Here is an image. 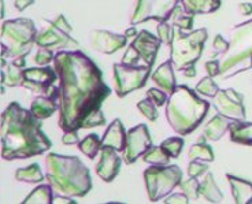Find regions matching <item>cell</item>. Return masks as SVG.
I'll list each match as a JSON object with an SVG mask.
<instances>
[{"label":"cell","instance_id":"obj_1","mask_svg":"<svg viewBox=\"0 0 252 204\" xmlns=\"http://www.w3.org/2000/svg\"><path fill=\"white\" fill-rule=\"evenodd\" d=\"M54 69L59 77V128L66 133L104 125L101 104L111 89L100 69L80 50L58 52Z\"/></svg>","mask_w":252,"mask_h":204},{"label":"cell","instance_id":"obj_2","mask_svg":"<svg viewBox=\"0 0 252 204\" xmlns=\"http://www.w3.org/2000/svg\"><path fill=\"white\" fill-rule=\"evenodd\" d=\"M1 158L6 160L28 159L52 146L41 130L40 119L17 102L10 103L1 114Z\"/></svg>","mask_w":252,"mask_h":204},{"label":"cell","instance_id":"obj_3","mask_svg":"<svg viewBox=\"0 0 252 204\" xmlns=\"http://www.w3.org/2000/svg\"><path fill=\"white\" fill-rule=\"evenodd\" d=\"M45 177L59 193L70 198H82L91 191L92 181L89 170L76 156L50 153L45 158Z\"/></svg>","mask_w":252,"mask_h":204},{"label":"cell","instance_id":"obj_4","mask_svg":"<svg viewBox=\"0 0 252 204\" xmlns=\"http://www.w3.org/2000/svg\"><path fill=\"white\" fill-rule=\"evenodd\" d=\"M210 103L199 97L187 85H177L166 104V118L171 129L180 136L192 133L206 118Z\"/></svg>","mask_w":252,"mask_h":204},{"label":"cell","instance_id":"obj_5","mask_svg":"<svg viewBox=\"0 0 252 204\" xmlns=\"http://www.w3.org/2000/svg\"><path fill=\"white\" fill-rule=\"evenodd\" d=\"M220 77L225 81L252 69V19L230 30L229 48L220 59Z\"/></svg>","mask_w":252,"mask_h":204},{"label":"cell","instance_id":"obj_6","mask_svg":"<svg viewBox=\"0 0 252 204\" xmlns=\"http://www.w3.org/2000/svg\"><path fill=\"white\" fill-rule=\"evenodd\" d=\"M173 40H171L170 59L174 69L184 71L190 66H195L202 55L203 47L208 37L207 29L202 28L199 30L184 33L180 28L173 26Z\"/></svg>","mask_w":252,"mask_h":204},{"label":"cell","instance_id":"obj_7","mask_svg":"<svg viewBox=\"0 0 252 204\" xmlns=\"http://www.w3.org/2000/svg\"><path fill=\"white\" fill-rule=\"evenodd\" d=\"M36 38L37 29L32 19L4 21L1 26V45L7 48L6 58H10L11 60L15 58H25L36 44Z\"/></svg>","mask_w":252,"mask_h":204},{"label":"cell","instance_id":"obj_8","mask_svg":"<svg viewBox=\"0 0 252 204\" xmlns=\"http://www.w3.org/2000/svg\"><path fill=\"white\" fill-rule=\"evenodd\" d=\"M183 179V172L176 165L155 166L151 165L144 172V184L148 199L151 202H158L169 196L171 192L180 186Z\"/></svg>","mask_w":252,"mask_h":204},{"label":"cell","instance_id":"obj_9","mask_svg":"<svg viewBox=\"0 0 252 204\" xmlns=\"http://www.w3.org/2000/svg\"><path fill=\"white\" fill-rule=\"evenodd\" d=\"M151 74V66H130V64H114V90L118 97L129 95L130 92L143 88Z\"/></svg>","mask_w":252,"mask_h":204},{"label":"cell","instance_id":"obj_10","mask_svg":"<svg viewBox=\"0 0 252 204\" xmlns=\"http://www.w3.org/2000/svg\"><path fill=\"white\" fill-rule=\"evenodd\" d=\"M180 0H137L136 8L130 17V24L137 25L150 19L163 22L171 18V14L178 6Z\"/></svg>","mask_w":252,"mask_h":204},{"label":"cell","instance_id":"obj_11","mask_svg":"<svg viewBox=\"0 0 252 204\" xmlns=\"http://www.w3.org/2000/svg\"><path fill=\"white\" fill-rule=\"evenodd\" d=\"M57 70L48 66L26 69L22 70V87L38 95L50 96L57 88L54 85V81H57Z\"/></svg>","mask_w":252,"mask_h":204},{"label":"cell","instance_id":"obj_12","mask_svg":"<svg viewBox=\"0 0 252 204\" xmlns=\"http://www.w3.org/2000/svg\"><path fill=\"white\" fill-rule=\"evenodd\" d=\"M151 147L152 140L148 128L144 123H140L126 133V147L122 151V160L126 165H132Z\"/></svg>","mask_w":252,"mask_h":204},{"label":"cell","instance_id":"obj_13","mask_svg":"<svg viewBox=\"0 0 252 204\" xmlns=\"http://www.w3.org/2000/svg\"><path fill=\"white\" fill-rule=\"evenodd\" d=\"M213 106L222 114L233 119V121H244L246 119V109L244 99L234 89H222L213 97Z\"/></svg>","mask_w":252,"mask_h":204},{"label":"cell","instance_id":"obj_14","mask_svg":"<svg viewBox=\"0 0 252 204\" xmlns=\"http://www.w3.org/2000/svg\"><path fill=\"white\" fill-rule=\"evenodd\" d=\"M47 28L41 33H38L36 38V44L38 47H45V48H67V51H76L80 48V44L74 38L69 36V33L63 32L59 29L54 21H44Z\"/></svg>","mask_w":252,"mask_h":204},{"label":"cell","instance_id":"obj_15","mask_svg":"<svg viewBox=\"0 0 252 204\" xmlns=\"http://www.w3.org/2000/svg\"><path fill=\"white\" fill-rule=\"evenodd\" d=\"M127 37L125 34H115L107 30H94L91 33V45L96 51L103 54H114L120 48L125 47Z\"/></svg>","mask_w":252,"mask_h":204},{"label":"cell","instance_id":"obj_16","mask_svg":"<svg viewBox=\"0 0 252 204\" xmlns=\"http://www.w3.org/2000/svg\"><path fill=\"white\" fill-rule=\"evenodd\" d=\"M122 159L117 155V151L110 147L101 148L100 160L96 165V174L104 182H113L114 178L118 175Z\"/></svg>","mask_w":252,"mask_h":204},{"label":"cell","instance_id":"obj_17","mask_svg":"<svg viewBox=\"0 0 252 204\" xmlns=\"http://www.w3.org/2000/svg\"><path fill=\"white\" fill-rule=\"evenodd\" d=\"M160 44H162L160 38L155 37L154 34L147 30H141L132 41V45L140 54L141 60L144 62V64H148L151 67L155 62V58H157Z\"/></svg>","mask_w":252,"mask_h":204},{"label":"cell","instance_id":"obj_18","mask_svg":"<svg viewBox=\"0 0 252 204\" xmlns=\"http://www.w3.org/2000/svg\"><path fill=\"white\" fill-rule=\"evenodd\" d=\"M57 110H59V87L50 96H38L32 102L31 111L40 121L50 118Z\"/></svg>","mask_w":252,"mask_h":204},{"label":"cell","instance_id":"obj_19","mask_svg":"<svg viewBox=\"0 0 252 204\" xmlns=\"http://www.w3.org/2000/svg\"><path fill=\"white\" fill-rule=\"evenodd\" d=\"M173 62L167 60L162 63L157 70L152 73V81L157 85L158 88H160L162 90H164L166 93L171 95L174 89L177 88L176 84V77H174V69H173Z\"/></svg>","mask_w":252,"mask_h":204},{"label":"cell","instance_id":"obj_20","mask_svg":"<svg viewBox=\"0 0 252 204\" xmlns=\"http://www.w3.org/2000/svg\"><path fill=\"white\" fill-rule=\"evenodd\" d=\"M103 147H110L117 152H122L126 147V133L124 125L120 119H114L111 125H108L106 133L101 139Z\"/></svg>","mask_w":252,"mask_h":204},{"label":"cell","instance_id":"obj_21","mask_svg":"<svg viewBox=\"0 0 252 204\" xmlns=\"http://www.w3.org/2000/svg\"><path fill=\"white\" fill-rule=\"evenodd\" d=\"M226 178L230 184L232 196L234 203L237 204H251L252 203V184L246 179L237 178L232 174H226Z\"/></svg>","mask_w":252,"mask_h":204},{"label":"cell","instance_id":"obj_22","mask_svg":"<svg viewBox=\"0 0 252 204\" xmlns=\"http://www.w3.org/2000/svg\"><path fill=\"white\" fill-rule=\"evenodd\" d=\"M232 123H233V119H230V118H227V117L222 114H217L206 125V128L203 130V134L207 137V140L218 141L230 129Z\"/></svg>","mask_w":252,"mask_h":204},{"label":"cell","instance_id":"obj_23","mask_svg":"<svg viewBox=\"0 0 252 204\" xmlns=\"http://www.w3.org/2000/svg\"><path fill=\"white\" fill-rule=\"evenodd\" d=\"M230 141L243 144V146H252V122L233 121L229 129Z\"/></svg>","mask_w":252,"mask_h":204},{"label":"cell","instance_id":"obj_24","mask_svg":"<svg viewBox=\"0 0 252 204\" xmlns=\"http://www.w3.org/2000/svg\"><path fill=\"white\" fill-rule=\"evenodd\" d=\"M183 8L189 14H210L220 7V0H180Z\"/></svg>","mask_w":252,"mask_h":204},{"label":"cell","instance_id":"obj_25","mask_svg":"<svg viewBox=\"0 0 252 204\" xmlns=\"http://www.w3.org/2000/svg\"><path fill=\"white\" fill-rule=\"evenodd\" d=\"M200 196H203L210 203H220L223 200V193L215 184L214 175L211 172L206 173L204 178L200 182Z\"/></svg>","mask_w":252,"mask_h":204},{"label":"cell","instance_id":"obj_26","mask_svg":"<svg viewBox=\"0 0 252 204\" xmlns=\"http://www.w3.org/2000/svg\"><path fill=\"white\" fill-rule=\"evenodd\" d=\"M15 179L25 184H37L44 179V174L37 163H33L28 167H21L15 172Z\"/></svg>","mask_w":252,"mask_h":204},{"label":"cell","instance_id":"obj_27","mask_svg":"<svg viewBox=\"0 0 252 204\" xmlns=\"http://www.w3.org/2000/svg\"><path fill=\"white\" fill-rule=\"evenodd\" d=\"M77 146H78V149H80L87 158H89V159L96 158V155L100 152V149L103 148L101 139L97 134L94 133L89 134L85 139L80 140V143H78Z\"/></svg>","mask_w":252,"mask_h":204},{"label":"cell","instance_id":"obj_28","mask_svg":"<svg viewBox=\"0 0 252 204\" xmlns=\"http://www.w3.org/2000/svg\"><path fill=\"white\" fill-rule=\"evenodd\" d=\"M24 204H51L54 203L52 196V186L51 185H40L34 191L29 193L26 199L22 202Z\"/></svg>","mask_w":252,"mask_h":204},{"label":"cell","instance_id":"obj_29","mask_svg":"<svg viewBox=\"0 0 252 204\" xmlns=\"http://www.w3.org/2000/svg\"><path fill=\"white\" fill-rule=\"evenodd\" d=\"M189 160H203V162H213L214 152L206 141H197L193 144L188 152Z\"/></svg>","mask_w":252,"mask_h":204},{"label":"cell","instance_id":"obj_30","mask_svg":"<svg viewBox=\"0 0 252 204\" xmlns=\"http://www.w3.org/2000/svg\"><path fill=\"white\" fill-rule=\"evenodd\" d=\"M171 19H173V26L180 28L184 32H192V29H193V19H195L193 14L187 13L184 8H180V7L177 6L174 13L171 14Z\"/></svg>","mask_w":252,"mask_h":204},{"label":"cell","instance_id":"obj_31","mask_svg":"<svg viewBox=\"0 0 252 204\" xmlns=\"http://www.w3.org/2000/svg\"><path fill=\"white\" fill-rule=\"evenodd\" d=\"M141 158H143V160H144L145 163H148V165H155V166H163V165H167L169 160L171 159L170 156L160 148V146H159V147H154V146H152Z\"/></svg>","mask_w":252,"mask_h":204},{"label":"cell","instance_id":"obj_32","mask_svg":"<svg viewBox=\"0 0 252 204\" xmlns=\"http://www.w3.org/2000/svg\"><path fill=\"white\" fill-rule=\"evenodd\" d=\"M180 191L187 195L189 200H197L200 196V182L195 177H189V179L181 181Z\"/></svg>","mask_w":252,"mask_h":204},{"label":"cell","instance_id":"obj_33","mask_svg":"<svg viewBox=\"0 0 252 204\" xmlns=\"http://www.w3.org/2000/svg\"><path fill=\"white\" fill-rule=\"evenodd\" d=\"M184 140L181 137H169L164 141H162L160 148L163 149L164 152L167 153L170 158H178L180 153L183 151Z\"/></svg>","mask_w":252,"mask_h":204},{"label":"cell","instance_id":"obj_34","mask_svg":"<svg viewBox=\"0 0 252 204\" xmlns=\"http://www.w3.org/2000/svg\"><path fill=\"white\" fill-rule=\"evenodd\" d=\"M196 92L199 93V95L206 96V97H214L217 93H218V85L214 83V80H213V77H204L202 78V81L196 85Z\"/></svg>","mask_w":252,"mask_h":204},{"label":"cell","instance_id":"obj_35","mask_svg":"<svg viewBox=\"0 0 252 204\" xmlns=\"http://www.w3.org/2000/svg\"><path fill=\"white\" fill-rule=\"evenodd\" d=\"M6 87L14 88V87H19L22 85V70L10 63L8 69L6 70Z\"/></svg>","mask_w":252,"mask_h":204},{"label":"cell","instance_id":"obj_36","mask_svg":"<svg viewBox=\"0 0 252 204\" xmlns=\"http://www.w3.org/2000/svg\"><path fill=\"white\" fill-rule=\"evenodd\" d=\"M137 109L140 110V113L144 115L148 121L151 122L155 121L158 118V115H159V113H158L157 110V106H155L150 99H144V100H141V102L137 103Z\"/></svg>","mask_w":252,"mask_h":204},{"label":"cell","instance_id":"obj_37","mask_svg":"<svg viewBox=\"0 0 252 204\" xmlns=\"http://www.w3.org/2000/svg\"><path fill=\"white\" fill-rule=\"evenodd\" d=\"M173 32H174V28L173 25H169L167 21L163 22H159L158 25V37L160 38V41L166 45L171 44V40H173Z\"/></svg>","mask_w":252,"mask_h":204},{"label":"cell","instance_id":"obj_38","mask_svg":"<svg viewBox=\"0 0 252 204\" xmlns=\"http://www.w3.org/2000/svg\"><path fill=\"white\" fill-rule=\"evenodd\" d=\"M187 172H188L189 177L199 178V177H202L203 174H206L208 172L207 162H203V160H190Z\"/></svg>","mask_w":252,"mask_h":204},{"label":"cell","instance_id":"obj_39","mask_svg":"<svg viewBox=\"0 0 252 204\" xmlns=\"http://www.w3.org/2000/svg\"><path fill=\"white\" fill-rule=\"evenodd\" d=\"M169 93H166L164 90L157 89V88H151V89L147 90V99H150L157 107H162L164 106V103H167Z\"/></svg>","mask_w":252,"mask_h":204},{"label":"cell","instance_id":"obj_40","mask_svg":"<svg viewBox=\"0 0 252 204\" xmlns=\"http://www.w3.org/2000/svg\"><path fill=\"white\" fill-rule=\"evenodd\" d=\"M54 58L55 55L52 54L50 48H45V47H40L38 48L37 54H36V58H34V62L38 64V66H47L51 62H54Z\"/></svg>","mask_w":252,"mask_h":204},{"label":"cell","instance_id":"obj_41","mask_svg":"<svg viewBox=\"0 0 252 204\" xmlns=\"http://www.w3.org/2000/svg\"><path fill=\"white\" fill-rule=\"evenodd\" d=\"M227 48H229V41L225 40L220 34H217L213 41V50H214L213 55H222L227 51Z\"/></svg>","mask_w":252,"mask_h":204},{"label":"cell","instance_id":"obj_42","mask_svg":"<svg viewBox=\"0 0 252 204\" xmlns=\"http://www.w3.org/2000/svg\"><path fill=\"white\" fill-rule=\"evenodd\" d=\"M163 203L164 204H187L189 203V199L187 195H184L183 192H180V193H173V195H170L169 198L166 196Z\"/></svg>","mask_w":252,"mask_h":204},{"label":"cell","instance_id":"obj_43","mask_svg":"<svg viewBox=\"0 0 252 204\" xmlns=\"http://www.w3.org/2000/svg\"><path fill=\"white\" fill-rule=\"evenodd\" d=\"M204 67H206V71H207V74L210 77L220 76V59L208 60V62H206V64H204Z\"/></svg>","mask_w":252,"mask_h":204},{"label":"cell","instance_id":"obj_44","mask_svg":"<svg viewBox=\"0 0 252 204\" xmlns=\"http://www.w3.org/2000/svg\"><path fill=\"white\" fill-rule=\"evenodd\" d=\"M54 24L59 28V29H62L63 32L66 33H71V30H73V28L70 26V24L67 22V19H66V17L64 15H58V18L54 21Z\"/></svg>","mask_w":252,"mask_h":204},{"label":"cell","instance_id":"obj_45","mask_svg":"<svg viewBox=\"0 0 252 204\" xmlns=\"http://www.w3.org/2000/svg\"><path fill=\"white\" fill-rule=\"evenodd\" d=\"M63 144H78L80 143V139H78V134H77V130H73V132H66V133L62 136Z\"/></svg>","mask_w":252,"mask_h":204},{"label":"cell","instance_id":"obj_46","mask_svg":"<svg viewBox=\"0 0 252 204\" xmlns=\"http://www.w3.org/2000/svg\"><path fill=\"white\" fill-rule=\"evenodd\" d=\"M34 3V0H15V8L18 11H24L25 8H28L29 6H32Z\"/></svg>","mask_w":252,"mask_h":204},{"label":"cell","instance_id":"obj_47","mask_svg":"<svg viewBox=\"0 0 252 204\" xmlns=\"http://www.w3.org/2000/svg\"><path fill=\"white\" fill-rule=\"evenodd\" d=\"M239 11L243 14V15H251L252 4L251 3H241V4H239Z\"/></svg>","mask_w":252,"mask_h":204},{"label":"cell","instance_id":"obj_48","mask_svg":"<svg viewBox=\"0 0 252 204\" xmlns=\"http://www.w3.org/2000/svg\"><path fill=\"white\" fill-rule=\"evenodd\" d=\"M54 203H70V204H76V202L73 200V199H70L69 196H66V195H63V198L61 196H57V198H54Z\"/></svg>","mask_w":252,"mask_h":204},{"label":"cell","instance_id":"obj_49","mask_svg":"<svg viewBox=\"0 0 252 204\" xmlns=\"http://www.w3.org/2000/svg\"><path fill=\"white\" fill-rule=\"evenodd\" d=\"M137 34H139V33H137V29H136L134 26H130V28L125 32V36L127 38H136Z\"/></svg>","mask_w":252,"mask_h":204},{"label":"cell","instance_id":"obj_50","mask_svg":"<svg viewBox=\"0 0 252 204\" xmlns=\"http://www.w3.org/2000/svg\"><path fill=\"white\" fill-rule=\"evenodd\" d=\"M10 63L14 64V66H17L19 69H22V67L25 66V58H15V59H13Z\"/></svg>","mask_w":252,"mask_h":204},{"label":"cell","instance_id":"obj_51","mask_svg":"<svg viewBox=\"0 0 252 204\" xmlns=\"http://www.w3.org/2000/svg\"><path fill=\"white\" fill-rule=\"evenodd\" d=\"M184 76L188 77V78H192V77L196 76V70H195V66H190L188 69H185L184 70Z\"/></svg>","mask_w":252,"mask_h":204},{"label":"cell","instance_id":"obj_52","mask_svg":"<svg viewBox=\"0 0 252 204\" xmlns=\"http://www.w3.org/2000/svg\"><path fill=\"white\" fill-rule=\"evenodd\" d=\"M0 78H1V84L4 85V83H6V71H1V74H0Z\"/></svg>","mask_w":252,"mask_h":204},{"label":"cell","instance_id":"obj_53","mask_svg":"<svg viewBox=\"0 0 252 204\" xmlns=\"http://www.w3.org/2000/svg\"><path fill=\"white\" fill-rule=\"evenodd\" d=\"M4 17V3H3V0H1V18Z\"/></svg>","mask_w":252,"mask_h":204}]
</instances>
